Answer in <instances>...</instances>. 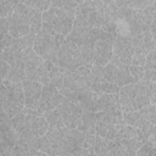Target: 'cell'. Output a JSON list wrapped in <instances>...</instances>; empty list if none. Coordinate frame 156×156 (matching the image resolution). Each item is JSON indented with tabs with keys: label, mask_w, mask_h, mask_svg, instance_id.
<instances>
[{
	"label": "cell",
	"mask_w": 156,
	"mask_h": 156,
	"mask_svg": "<svg viewBox=\"0 0 156 156\" xmlns=\"http://www.w3.org/2000/svg\"><path fill=\"white\" fill-rule=\"evenodd\" d=\"M13 9H15V6H12L7 0H0V18L9 17L12 13Z\"/></svg>",
	"instance_id": "obj_39"
},
{
	"label": "cell",
	"mask_w": 156,
	"mask_h": 156,
	"mask_svg": "<svg viewBox=\"0 0 156 156\" xmlns=\"http://www.w3.org/2000/svg\"><path fill=\"white\" fill-rule=\"evenodd\" d=\"M146 51L145 50H134V54H133V57H132V61H130V65H134V66H144L145 63V57H146Z\"/></svg>",
	"instance_id": "obj_35"
},
{
	"label": "cell",
	"mask_w": 156,
	"mask_h": 156,
	"mask_svg": "<svg viewBox=\"0 0 156 156\" xmlns=\"http://www.w3.org/2000/svg\"><path fill=\"white\" fill-rule=\"evenodd\" d=\"M0 145H1V138H0Z\"/></svg>",
	"instance_id": "obj_47"
},
{
	"label": "cell",
	"mask_w": 156,
	"mask_h": 156,
	"mask_svg": "<svg viewBox=\"0 0 156 156\" xmlns=\"http://www.w3.org/2000/svg\"><path fill=\"white\" fill-rule=\"evenodd\" d=\"M22 111L24 113H27L28 118H29V126H30V130L33 133L34 136H43L45 135V133L49 129V123L46 121V118L43 115H39L35 110L28 108V107H23Z\"/></svg>",
	"instance_id": "obj_14"
},
{
	"label": "cell",
	"mask_w": 156,
	"mask_h": 156,
	"mask_svg": "<svg viewBox=\"0 0 156 156\" xmlns=\"http://www.w3.org/2000/svg\"><path fill=\"white\" fill-rule=\"evenodd\" d=\"M143 79H144V80H151V82H155V79H156V73H155V69L144 68Z\"/></svg>",
	"instance_id": "obj_44"
},
{
	"label": "cell",
	"mask_w": 156,
	"mask_h": 156,
	"mask_svg": "<svg viewBox=\"0 0 156 156\" xmlns=\"http://www.w3.org/2000/svg\"><path fill=\"white\" fill-rule=\"evenodd\" d=\"M135 155H139V156H154V155H156V149L154 146H150L149 144L144 143L135 151Z\"/></svg>",
	"instance_id": "obj_37"
},
{
	"label": "cell",
	"mask_w": 156,
	"mask_h": 156,
	"mask_svg": "<svg viewBox=\"0 0 156 156\" xmlns=\"http://www.w3.org/2000/svg\"><path fill=\"white\" fill-rule=\"evenodd\" d=\"M10 69V65L0 58V79H5Z\"/></svg>",
	"instance_id": "obj_43"
},
{
	"label": "cell",
	"mask_w": 156,
	"mask_h": 156,
	"mask_svg": "<svg viewBox=\"0 0 156 156\" xmlns=\"http://www.w3.org/2000/svg\"><path fill=\"white\" fill-rule=\"evenodd\" d=\"M115 37L116 35L104 30L101 37L94 44V60H93V63L104 66L112 58V56H113L112 44H113Z\"/></svg>",
	"instance_id": "obj_8"
},
{
	"label": "cell",
	"mask_w": 156,
	"mask_h": 156,
	"mask_svg": "<svg viewBox=\"0 0 156 156\" xmlns=\"http://www.w3.org/2000/svg\"><path fill=\"white\" fill-rule=\"evenodd\" d=\"M121 110L118 93L100 94L96 102V111H113Z\"/></svg>",
	"instance_id": "obj_17"
},
{
	"label": "cell",
	"mask_w": 156,
	"mask_h": 156,
	"mask_svg": "<svg viewBox=\"0 0 156 156\" xmlns=\"http://www.w3.org/2000/svg\"><path fill=\"white\" fill-rule=\"evenodd\" d=\"M43 116L46 118V121H48L50 127H56V128L65 127V123L62 121V115H61V111H60L58 106L52 108V110H50V111H48Z\"/></svg>",
	"instance_id": "obj_28"
},
{
	"label": "cell",
	"mask_w": 156,
	"mask_h": 156,
	"mask_svg": "<svg viewBox=\"0 0 156 156\" xmlns=\"http://www.w3.org/2000/svg\"><path fill=\"white\" fill-rule=\"evenodd\" d=\"M22 88H23V94H24V107L37 111L43 84L35 80L24 79L22 82Z\"/></svg>",
	"instance_id": "obj_13"
},
{
	"label": "cell",
	"mask_w": 156,
	"mask_h": 156,
	"mask_svg": "<svg viewBox=\"0 0 156 156\" xmlns=\"http://www.w3.org/2000/svg\"><path fill=\"white\" fill-rule=\"evenodd\" d=\"M10 126L18 133L20 138L24 141H28L29 139H32L34 136L30 130L29 118H28L27 113H24L23 111L18 112L17 115H15L13 117L10 118Z\"/></svg>",
	"instance_id": "obj_15"
},
{
	"label": "cell",
	"mask_w": 156,
	"mask_h": 156,
	"mask_svg": "<svg viewBox=\"0 0 156 156\" xmlns=\"http://www.w3.org/2000/svg\"><path fill=\"white\" fill-rule=\"evenodd\" d=\"M118 145H119V140H117V139H106V138L96 135L93 149H94V154L110 155L111 151L115 150Z\"/></svg>",
	"instance_id": "obj_20"
},
{
	"label": "cell",
	"mask_w": 156,
	"mask_h": 156,
	"mask_svg": "<svg viewBox=\"0 0 156 156\" xmlns=\"http://www.w3.org/2000/svg\"><path fill=\"white\" fill-rule=\"evenodd\" d=\"M156 85L151 80H139L119 87L118 99L122 112L143 108L156 101Z\"/></svg>",
	"instance_id": "obj_1"
},
{
	"label": "cell",
	"mask_w": 156,
	"mask_h": 156,
	"mask_svg": "<svg viewBox=\"0 0 156 156\" xmlns=\"http://www.w3.org/2000/svg\"><path fill=\"white\" fill-rule=\"evenodd\" d=\"M62 98L63 96L60 94L58 89L54 84L49 83V84L43 85L39 104H38V107H37V112L39 115H44L48 111L57 107L61 104Z\"/></svg>",
	"instance_id": "obj_9"
},
{
	"label": "cell",
	"mask_w": 156,
	"mask_h": 156,
	"mask_svg": "<svg viewBox=\"0 0 156 156\" xmlns=\"http://www.w3.org/2000/svg\"><path fill=\"white\" fill-rule=\"evenodd\" d=\"M96 123V116L94 111H88V110H83L80 118L77 122V129L82 130V132H87L90 128H94Z\"/></svg>",
	"instance_id": "obj_26"
},
{
	"label": "cell",
	"mask_w": 156,
	"mask_h": 156,
	"mask_svg": "<svg viewBox=\"0 0 156 156\" xmlns=\"http://www.w3.org/2000/svg\"><path fill=\"white\" fill-rule=\"evenodd\" d=\"M58 107L62 115V121L65 123V127L74 129L77 127L78 119L80 118L83 108L79 106V104L73 102L66 98H62V101L58 105Z\"/></svg>",
	"instance_id": "obj_11"
},
{
	"label": "cell",
	"mask_w": 156,
	"mask_h": 156,
	"mask_svg": "<svg viewBox=\"0 0 156 156\" xmlns=\"http://www.w3.org/2000/svg\"><path fill=\"white\" fill-rule=\"evenodd\" d=\"M12 43V37L9 33V21L7 17L0 18V52L10 46Z\"/></svg>",
	"instance_id": "obj_27"
},
{
	"label": "cell",
	"mask_w": 156,
	"mask_h": 156,
	"mask_svg": "<svg viewBox=\"0 0 156 156\" xmlns=\"http://www.w3.org/2000/svg\"><path fill=\"white\" fill-rule=\"evenodd\" d=\"M30 17H32L30 15H26V13H22V12L13 10L12 13L7 17L10 35L12 38H20L22 35L28 34L29 33Z\"/></svg>",
	"instance_id": "obj_10"
},
{
	"label": "cell",
	"mask_w": 156,
	"mask_h": 156,
	"mask_svg": "<svg viewBox=\"0 0 156 156\" xmlns=\"http://www.w3.org/2000/svg\"><path fill=\"white\" fill-rule=\"evenodd\" d=\"M112 51H113V56L118 58L122 63L130 65V61L134 54L130 38L116 35L113 39V44H112Z\"/></svg>",
	"instance_id": "obj_12"
},
{
	"label": "cell",
	"mask_w": 156,
	"mask_h": 156,
	"mask_svg": "<svg viewBox=\"0 0 156 156\" xmlns=\"http://www.w3.org/2000/svg\"><path fill=\"white\" fill-rule=\"evenodd\" d=\"M88 23L91 28H100L101 29L105 21L98 11H90L89 15H88Z\"/></svg>",
	"instance_id": "obj_34"
},
{
	"label": "cell",
	"mask_w": 156,
	"mask_h": 156,
	"mask_svg": "<svg viewBox=\"0 0 156 156\" xmlns=\"http://www.w3.org/2000/svg\"><path fill=\"white\" fill-rule=\"evenodd\" d=\"M50 6H51V7L61 9V10H63V11H67V12L74 15L78 4H77L76 1H73V0H52V1L50 2Z\"/></svg>",
	"instance_id": "obj_32"
},
{
	"label": "cell",
	"mask_w": 156,
	"mask_h": 156,
	"mask_svg": "<svg viewBox=\"0 0 156 156\" xmlns=\"http://www.w3.org/2000/svg\"><path fill=\"white\" fill-rule=\"evenodd\" d=\"M0 58L4 60L6 63H9L10 67L24 65L22 50L18 49L17 46L12 45V44H11L10 46H7L6 49H4V50L0 52Z\"/></svg>",
	"instance_id": "obj_18"
},
{
	"label": "cell",
	"mask_w": 156,
	"mask_h": 156,
	"mask_svg": "<svg viewBox=\"0 0 156 156\" xmlns=\"http://www.w3.org/2000/svg\"><path fill=\"white\" fill-rule=\"evenodd\" d=\"M154 1L155 0H129L128 7L134 9V10H139V9H144V7L154 5Z\"/></svg>",
	"instance_id": "obj_38"
},
{
	"label": "cell",
	"mask_w": 156,
	"mask_h": 156,
	"mask_svg": "<svg viewBox=\"0 0 156 156\" xmlns=\"http://www.w3.org/2000/svg\"><path fill=\"white\" fill-rule=\"evenodd\" d=\"M43 29L54 30L62 35H67L73 26L74 15L67 11H63L57 7H49L46 11L41 12Z\"/></svg>",
	"instance_id": "obj_4"
},
{
	"label": "cell",
	"mask_w": 156,
	"mask_h": 156,
	"mask_svg": "<svg viewBox=\"0 0 156 156\" xmlns=\"http://www.w3.org/2000/svg\"><path fill=\"white\" fill-rule=\"evenodd\" d=\"M145 113H146V119L151 123L156 122V111H155V104H150L145 107Z\"/></svg>",
	"instance_id": "obj_42"
},
{
	"label": "cell",
	"mask_w": 156,
	"mask_h": 156,
	"mask_svg": "<svg viewBox=\"0 0 156 156\" xmlns=\"http://www.w3.org/2000/svg\"><path fill=\"white\" fill-rule=\"evenodd\" d=\"M96 11L107 23H115L118 18V7L113 2V0H104Z\"/></svg>",
	"instance_id": "obj_22"
},
{
	"label": "cell",
	"mask_w": 156,
	"mask_h": 156,
	"mask_svg": "<svg viewBox=\"0 0 156 156\" xmlns=\"http://www.w3.org/2000/svg\"><path fill=\"white\" fill-rule=\"evenodd\" d=\"M56 65L58 67L63 68L65 71L73 72L78 67H80L83 65H87V63H85V61L83 60V57L80 55L79 46L76 45L74 43L65 39L63 43L61 44L60 49H58Z\"/></svg>",
	"instance_id": "obj_6"
},
{
	"label": "cell",
	"mask_w": 156,
	"mask_h": 156,
	"mask_svg": "<svg viewBox=\"0 0 156 156\" xmlns=\"http://www.w3.org/2000/svg\"><path fill=\"white\" fill-rule=\"evenodd\" d=\"M43 1H45V2H49V4H50V2L52 1V0H43Z\"/></svg>",
	"instance_id": "obj_46"
},
{
	"label": "cell",
	"mask_w": 156,
	"mask_h": 156,
	"mask_svg": "<svg viewBox=\"0 0 156 156\" xmlns=\"http://www.w3.org/2000/svg\"><path fill=\"white\" fill-rule=\"evenodd\" d=\"M63 40H65V35L56 33L54 30H46L41 28L35 35L33 50L44 61H50L56 65L57 52Z\"/></svg>",
	"instance_id": "obj_3"
},
{
	"label": "cell",
	"mask_w": 156,
	"mask_h": 156,
	"mask_svg": "<svg viewBox=\"0 0 156 156\" xmlns=\"http://www.w3.org/2000/svg\"><path fill=\"white\" fill-rule=\"evenodd\" d=\"M115 32H116V35L130 38V24H129V22L124 18L118 17L115 22Z\"/></svg>",
	"instance_id": "obj_31"
},
{
	"label": "cell",
	"mask_w": 156,
	"mask_h": 156,
	"mask_svg": "<svg viewBox=\"0 0 156 156\" xmlns=\"http://www.w3.org/2000/svg\"><path fill=\"white\" fill-rule=\"evenodd\" d=\"M6 79L10 80L11 83H20V82H23L24 79H27V78H26L24 65L10 67L9 73H7V76H6Z\"/></svg>",
	"instance_id": "obj_29"
},
{
	"label": "cell",
	"mask_w": 156,
	"mask_h": 156,
	"mask_svg": "<svg viewBox=\"0 0 156 156\" xmlns=\"http://www.w3.org/2000/svg\"><path fill=\"white\" fill-rule=\"evenodd\" d=\"M143 43H144V48H145L146 52L155 50V37L149 30L143 33Z\"/></svg>",
	"instance_id": "obj_36"
},
{
	"label": "cell",
	"mask_w": 156,
	"mask_h": 156,
	"mask_svg": "<svg viewBox=\"0 0 156 156\" xmlns=\"http://www.w3.org/2000/svg\"><path fill=\"white\" fill-rule=\"evenodd\" d=\"M113 2L118 9H124V7H128L129 5V0H113Z\"/></svg>",
	"instance_id": "obj_45"
},
{
	"label": "cell",
	"mask_w": 156,
	"mask_h": 156,
	"mask_svg": "<svg viewBox=\"0 0 156 156\" xmlns=\"http://www.w3.org/2000/svg\"><path fill=\"white\" fill-rule=\"evenodd\" d=\"M145 107L139 108V110H134V111L122 112L123 122L126 124H128V126H132V127H135V128H140L147 121L146 119V113H145Z\"/></svg>",
	"instance_id": "obj_21"
},
{
	"label": "cell",
	"mask_w": 156,
	"mask_h": 156,
	"mask_svg": "<svg viewBox=\"0 0 156 156\" xmlns=\"http://www.w3.org/2000/svg\"><path fill=\"white\" fill-rule=\"evenodd\" d=\"M41 28H43L41 12H40V11H35L34 15L30 17V22H29V32L33 33V34H37Z\"/></svg>",
	"instance_id": "obj_33"
},
{
	"label": "cell",
	"mask_w": 156,
	"mask_h": 156,
	"mask_svg": "<svg viewBox=\"0 0 156 156\" xmlns=\"http://www.w3.org/2000/svg\"><path fill=\"white\" fill-rule=\"evenodd\" d=\"M45 136L51 145L52 155H78L82 149L85 132L77 128L49 127Z\"/></svg>",
	"instance_id": "obj_2"
},
{
	"label": "cell",
	"mask_w": 156,
	"mask_h": 156,
	"mask_svg": "<svg viewBox=\"0 0 156 156\" xmlns=\"http://www.w3.org/2000/svg\"><path fill=\"white\" fill-rule=\"evenodd\" d=\"M98 98L99 94L93 91L91 89H87L83 91L78 93L77 96V102L79 104V106L83 110H88V111H94L96 112V102H98Z\"/></svg>",
	"instance_id": "obj_19"
},
{
	"label": "cell",
	"mask_w": 156,
	"mask_h": 156,
	"mask_svg": "<svg viewBox=\"0 0 156 156\" xmlns=\"http://www.w3.org/2000/svg\"><path fill=\"white\" fill-rule=\"evenodd\" d=\"M35 35L37 34H33V33H28L26 35H22L20 38H12V45L17 46L18 49H21L22 51L27 48H33V44H34V39H35Z\"/></svg>",
	"instance_id": "obj_30"
},
{
	"label": "cell",
	"mask_w": 156,
	"mask_h": 156,
	"mask_svg": "<svg viewBox=\"0 0 156 156\" xmlns=\"http://www.w3.org/2000/svg\"><path fill=\"white\" fill-rule=\"evenodd\" d=\"M129 72L132 74V77L134 78L135 82H139L143 79V73H144V67L141 66H134V65H129Z\"/></svg>",
	"instance_id": "obj_40"
},
{
	"label": "cell",
	"mask_w": 156,
	"mask_h": 156,
	"mask_svg": "<svg viewBox=\"0 0 156 156\" xmlns=\"http://www.w3.org/2000/svg\"><path fill=\"white\" fill-rule=\"evenodd\" d=\"M24 61L26 78L41 83L43 85L49 84V73L45 66L44 60L33 50V48H27L22 51Z\"/></svg>",
	"instance_id": "obj_5"
},
{
	"label": "cell",
	"mask_w": 156,
	"mask_h": 156,
	"mask_svg": "<svg viewBox=\"0 0 156 156\" xmlns=\"http://www.w3.org/2000/svg\"><path fill=\"white\" fill-rule=\"evenodd\" d=\"M24 107V94L22 88V82L20 83H10L7 87L6 96L2 102L1 108L6 112V115L11 118Z\"/></svg>",
	"instance_id": "obj_7"
},
{
	"label": "cell",
	"mask_w": 156,
	"mask_h": 156,
	"mask_svg": "<svg viewBox=\"0 0 156 156\" xmlns=\"http://www.w3.org/2000/svg\"><path fill=\"white\" fill-rule=\"evenodd\" d=\"M94 128H95L96 135L106 138V139H115L116 133L121 127L112 124V123H108V122H105V121H96Z\"/></svg>",
	"instance_id": "obj_25"
},
{
	"label": "cell",
	"mask_w": 156,
	"mask_h": 156,
	"mask_svg": "<svg viewBox=\"0 0 156 156\" xmlns=\"http://www.w3.org/2000/svg\"><path fill=\"white\" fill-rule=\"evenodd\" d=\"M144 68H149V69H155L156 67V58H155V50H151L146 54L145 57V63L143 66Z\"/></svg>",
	"instance_id": "obj_41"
},
{
	"label": "cell",
	"mask_w": 156,
	"mask_h": 156,
	"mask_svg": "<svg viewBox=\"0 0 156 156\" xmlns=\"http://www.w3.org/2000/svg\"><path fill=\"white\" fill-rule=\"evenodd\" d=\"M90 89L95 93L100 94H111V93H118L119 87L117 84H115L113 82H107L101 77H95Z\"/></svg>",
	"instance_id": "obj_23"
},
{
	"label": "cell",
	"mask_w": 156,
	"mask_h": 156,
	"mask_svg": "<svg viewBox=\"0 0 156 156\" xmlns=\"http://www.w3.org/2000/svg\"><path fill=\"white\" fill-rule=\"evenodd\" d=\"M112 58L116 62V68H115V74H113V83L117 84L118 87H123L129 83H134V78L132 77L129 72V65L122 63L118 58L112 56Z\"/></svg>",
	"instance_id": "obj_16"
},
{
	"label": "cell",
	"mask_w": 156,
	"mask_h": 156,
	"mask_svg": "<svg viewBox=\"0 0 156 156\" xmlns=\"http://www.w3.org/2000/svg\"><path fill=\"white\" fill-rule=\"evenodd\" d=\"M48 73H49V79L50 83L54 84L57 89H60L62 87V82H63V76H65V69L58 67L57 65L50 62V61H44Z\"/></svg>",
	"instance_id": "obj_24"
}]
</instances>
